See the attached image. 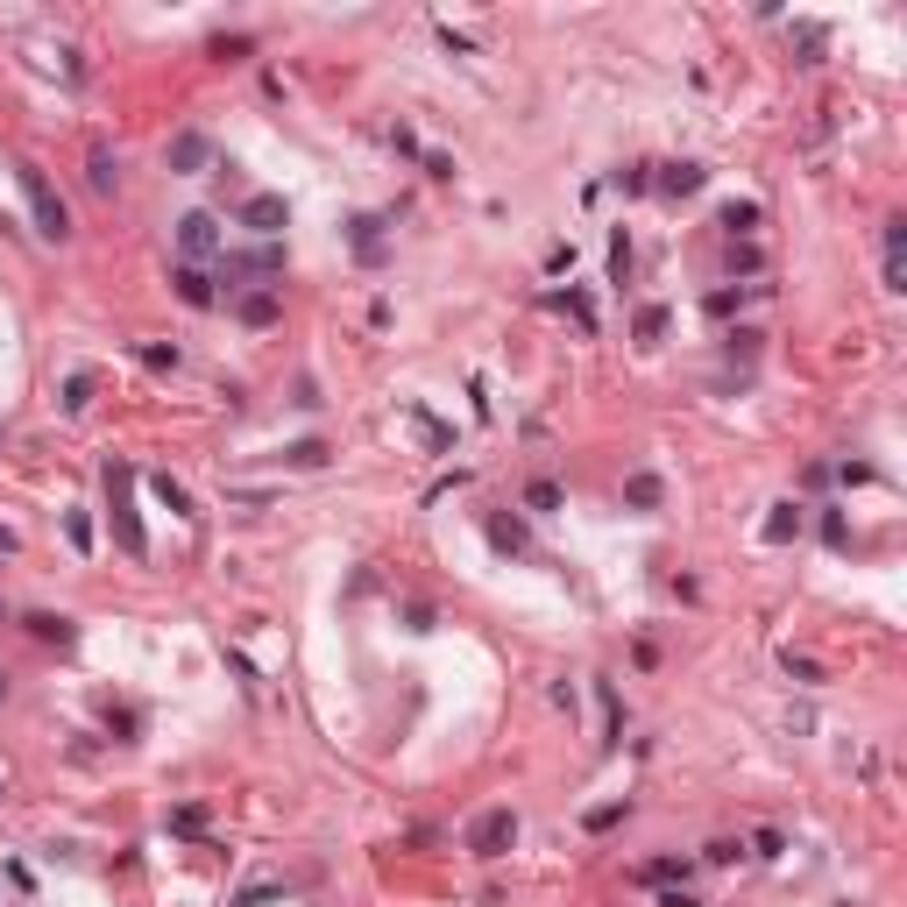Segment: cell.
<instances>
[{"label":"cell","mask_w":907,"mask_h":907,"mask_svg":"<svg viewBox=\"0 0 907 907\" xmlns=\"http://www.w3.org/2000/svg\"><path fill=\"white\" fill-rule=\"evenodd\" d=\"M241 277H284V249H277V241H263V249H249V256H227L220 249V284L241 291Z\"/></svg>","instance_id":"277c9868"},{"label":"cell","mask_w":907,"mask_h":907,"mask_svg":"<svg viewBox=\"0 0 907 907\" xmlns=\"http://www.w3.org/2000/svg\"><path fill=\"white\" fill-rule=\"evenodd\" d=\"M518 844V808H489V815H475V830H468V851L475 858H504Z\"/></svg>","instance_id":"3957f363"},{"label":"cell","mask_w":907,"mask_h":907,"mask_svg":"<svg viewBox=\"0 0 907 907\" xmlns=\"http://www.w3.org/2000/svg\"><path fill=\"white\" fill-rule=\"evenodd\" d=\"M284 461L291 468H319L326 461V440H298V447H284Z\"/></svg>","instance_id":"44dd1931"},{"label":"cell","mask_w":907,"mask_h":907,"mask_svg":"<svg viewBox=\"0 0 907 907\" xmlns=\"http://www.w3.org/2000/svg\"><path fill=\"white\" fill-rule=\"evenodd\" d=\"M178 249L185 256H220V220L213 213H185L178 220Z\"/></svg>","instance_id":"8992f818"},{"label":"cell","mask_w":907,"mask_h":907,"mask_svg":"<svg viewBox=\"0 0 907 907\" xmlns=\"http://www.w3.org/2000/svg\"><path fill=\"white\" fill-rule=\"evenodd\" d=\"M794 532H801V504H773V518L759 525V539H766V546H787Z\"/></svg>","instance_id":"7c38bea8"},{"label":"cell","mask_w":907,"mask_h":907,"mask_svg":"<svg viewBox=\"0 0 907 907\" xmlns=\"http://www.w3.org/2000/svg\"><path fill=\"white\" fill-rule=\"evenodd\" d=\"M171 284H178V298H185V305H192V312H206V305H213V298H220V291H213V277H206V270H199V263H185V270H178V277H171Z\"/></svg>","instance_id":"30bf717a"},{"label":"cell","mask_w":907,"mask_h":907,"mask_svg":"<svg viewBox=\"0 0 907 907\" xmlns=\"http://www.w3.org/2000/svg\"><path fill=\"white\" fill-rule=\"evenodd\" d=\"M156 504H171L178 518H192V497H185V482H171V475H156Z\"/></svg>","instance_id":"d6986e66"},{"label":"cell","mask_w":907,"mask_h":907,"mask_svg":"<svg viewBox=\"0 0 907 907\" xmlns=\"http://www.w3.org/2000/svg\"><path fill=\"white\" fill-rule=\"evenodd\" d=\"M659 334H667V305H645L638 312V341H659Z\"/></svg>","instance_id":"603a6c76"},{"label":"cell","mask_w":907,"mask_h":907,"mask_svg":"<svg viewBox=\"0 0 907 907\" xmlns=\"http://www.w3.org/2000/svg\"><path fill=\"white\" fill-rule=\"evenodd\" d=\"M525 511L553 518V511H560V482H525Z\"/></svg>","instance_id":"2e32d148"},{"label":"cell","mask_w":907,"mask_h":907,"mask_svg":"<svg viewBox=\"0 0 907 907\" xmlns=\"http://www.w3.org/2000/svg\"><path fill=\"white\" fill-rule=\"evenodd\" d=\"M652 185L667 192V199H688V192H702V185H709V171H702V163H667V171H659Z\"/></svg>","instance_id":"9c48e42d"},{"label":"cell","mask_w":907,"mask_h":907,"mask_svg":"<svg viewBox=\"0 0 907 907\" xmlns=\"http://www.w3.org/2000/svg\"><path fill=\"white\" fill-rule=\"evenodd\" d=\"M610 277H617V284L631 277V234H624V227H617V241H610Z\"/></svg>","instance_id":"7402d4cb"},{"label":"cell","mask_w":907,"mask_h":907,"mask_svg":"<svg viewBox=\"0 0 907 907\" xmlns=\"http://www.w3.org/2000/svg\"><path fill=\"white\" fill-rule=\"evenodd\" d=\"M64 539H71V553H93V518L86 511H64Z\"/></svg>","instance_id":"ac0fdd59"},{"label":"cell","mask_w":907,"mask_h":907,"mask_svg":"<svg viewBox=\"0 0 907 907\" xmlns=\"http://www.w3.org/2000/svg\"><path fill=\"white\" fill-rule=\"evenodd\" d=\"M15 178H22V192H29L36 234H43V241H64V234H71V213H64V199H57V185L36 171V163H15Z\"/></svg>","instance_id":"7a4b0ae2"},{"label":"cell","mask_w":907,"mask_h":907,"mask_svg":"<svg viewBox=\"0 0 907 907\" xmlns=\"http://www.w3.org/2000/svg\"><path fill=\"white\" fill-rule=\"evenodd\" d=\"M107 518H114V539L128 560L149 553V532H142V511H135V468L128 461H107Z\"/></svg>","instance_id":"6da1fadb"},{"label":"cell","mask_w":907,"mask_h":907,"mask_svg":"<svg viewBox=\"0 0 907 907\" xmlns=\"http://www.w3.org/2000/svg\"><path fill=\"white\" fill-rule=\"evenodd\" d=\"M822 539H830V546H844V539H851V532H844V511H822Z\"/></svg>","instance_id":"484cf974"},{"label":"cell","mask_w":907,"mask_h":907,"mask_svg":"<svg viewBox=\"0 0 907 907\" xmlns=\"http://www.w3.org/2000/svg\"><path fill=\"white\" fill-rule=\"evenodd\" d=\"M560 305H567V312H574V319H582V334H596V305H589V298H582V291H567V298H560Z\"/></svg>","instance_id":"cb8c5ba5"},{"label":"cell","mask_w":907,"mask_h":907,"mask_svg":"<svg viewBox=\"0 0 907 907\" xmlns=\"http://www.w3.org/2000/svg\"><path fill=\"white\" fill-rule=\"evenodd\" d=\"M0 553H22V539H15L8 525H0Z\"/></svg>","instance_id":"4316f807"},{"label":"cell","mask_w":907,"mask_h":907,"mask_svg":"<svg viewBox=\"0 0 907 907\" xmlns=\"http://www.w3.org/2000/svg\"><path fill=\"white\" fill-rule=\"evenodd\" d=\"M93 404V369H78L71 383H64V411H86Z\"/></svg>","instance_id":"ffe728a7"},{"label":"cell","mask_w":907,"mask_h":907,"mask_svg":"<svg viewBox=\"0 0 907 907\" xmlns=\"http://www.w3.org/2000/svg\"><path fill=\"white\" fill-rule=\"evenodd\" d=\"M29 624V638H43V645H71L78 631H71V617H50V610H36V617H22Z\"/></svg>","instance_id":"4fadbf2b"},{"label":"cell","mask_w":907,"mask_h":907,"mask_svg":"<svg viewBox=\"0 0 907 907\" xmlns=\"http://www.w3.org/2000/svg\"><path fill=\"white\" fill-rule=\"evenodd\" d=\"M163 156H171V171H178V178H192V171H206V163H213V142H206L199 128H178Z\"/></svg>","instance_id":"5b68a950"},{"label":"cell","mask_w":907,"mask_h":907,"mask_svg":"<svg viewBox=\"0 0 907 907\" xmlns=\"http://www.w3.org/2000/svg\"><path fill=\"white\" fill-rule=\"evenodd\" d=\"M171 830H178V837H199V830H206V808H178Z\"/></svg>","instance_id":"d4e9b609"},{"label":"cell","mask_w":907,"mask_h":907,"mask_svg":"<svg viewBox=\"0 0 907 907\" xmlns=\"http://www.w3.org/2000/svg\"><path fill=\"white\" fill-rule=\"evenodd\" d=\"M759 220H766V213H759L752 199H730V206H723V234H752Z\"/></svg>","instance_id":"5bb4252c"},{"label":"cell","mask_w":907,"mask_h":907,"mask_svg":"<svg viewBox=\"0 0 907 907\" xmlns=\"http://www.w3.org/2000/svg\"><path fill=\"white\" fill-rule=\"evenodd\" d=\"M659 497H667V482H659V475H652V468H638V475H631V482H624V504H631V511H652V504H659Z\"/></svg>","instance_id":"8fae6325"},{"label":"cell","mask_w":907,"mask_h":907,"mask_svg":"<svg viewBox=\"0 0 907 907\" xmlns=\"http://www.w3.org/2000/svg\"><path fill=\"white\" fill-rule=\"evenodd\" d=\"M86 178H93V192H114V185H121V163H114L107 149H93V163H86Z\"/></svg>","instance_id":"9a60e30c"},{"label":"cell","mask_w":907,"mask_h":907,"mask_svg":"<svg viewBox=\"0 0 907 907\" xmlns=\"http://www.w3.org/2000/svg\"><path fill=\"white\" fill-rule=\"evenodd\" d=\"M489 546H504V553H525V525H518V518H489Z\"/></svg>","instance_id":"e0dca14e"},{"label":"cell","mask_w":907,"mask_h":907,"mask_svg":"<svg viewBox=\"0 0 907 907\" xmlns=\"http://www.w3.org/2000/svg\"><path fill=\"white\" fill-rule=\"evenodd\" d=\"M234 312H241V326H277V319H284V291H277V284L241 291V298H234Z\"/></svg>","instance_id":"52a82bcc"},{"label":"cell","mask_w":907,"mask_h":907,"mask_svg":"<svg viewBox=\"0 0 907 907\" xmlns=\"http://www.w3.org/2000/svg\"><path fill=\"white\" fill-rule=\"evenodd\" d=\"M284 220H291V213H284V199H277V192H256V199H241V227H249V234H263V241H270Z\"/></svg>","instance_id":"ba28073f"}]
</instances>
